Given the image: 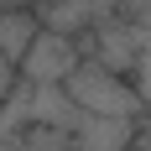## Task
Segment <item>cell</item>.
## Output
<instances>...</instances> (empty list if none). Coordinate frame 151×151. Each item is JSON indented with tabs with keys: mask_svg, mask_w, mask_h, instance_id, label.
<instances>
[{
	"mask_svg": "<svg viewBox=\"0 0 151 151\" xmlns=\"http://www.w3.org/2000/svg\"><path fill=\"white\" fill-rule=\"evenodd\" d=\"M5 5H31V0H0V11H5Z\"/></svg>",
	"mask_w": 151,
	"mask_h": 151,
	"instance_id": "8992f818",
	"label": "cell"
},
{
	"mask_svg": "<svg viewBox=\"0 0 151 151\" xmlns=\"http://www.w3.org/2000/svg\"><path fill=\"white\" fill-rule=\"evenodd\" d=\"M136 125L141 120H125V115H83L78 109L73 130H68V151H125Z\"/></svg>",
	"mask_w": 151,
	"mask_h": 151,
	"instance_id": "3957f363",
	"label": "cell"
},
{
	"mask_svg": "<svg viewBox=\"0 0 151 151\" xmlns=\"http://www.w3.org/2000/svg\"><path fill=\"white\" fill-rule=\"evenodd\" d=\"M37 5H5L0 11V63L5 68H16L21 63V52H26V42L37 37Z\"/></svg>",
	"mask_w": 151,
	"mask_h": 151,
	"instance_id": "277c9868",
	"label": "cell"
},
{
	"mask_svg": "<svg viewBox=\"0 0 151 151\" xmlns=\"http://www.w3.org/2000/svg\"><path fill=\"white\" fill-rule=\"evenodd\" d=\"M11 89H16V68H5V63H0V99H5Z\"/></svg>",
	"mask_w": 151,
	"mask_h": 151,
	"instance_id": "5b68a950",
	"label": "cell"
},
{
	"mask_svg": "<svg viewBox=\"0 0 151 151\" xmlns=\"http://www.w3.org/2000/svg\"><path fill=\"white\" fill-rule=\"evenodd\" d=\"M63 94H68L73 109H83V115H125V120H141V115H146L136 83L125 73H109L104 63H94V58L73 63V73L63 78Z\"/></svg>",
	"mask_w": 151,
	"mask_h": 151,
	"instance_id": "6da1fadb",
	"label": "cell"
},
{
	"mask_svg": "<svg viewBox=\"0 0 151 151\" xmlns=\"http://www.w3.org/2000/svg\"><path fill=\"white\" fill-rule=\"evenodd\" d=\"M78 58H83L78 52V37H63L52 26H37V37L26 42V52L16 63V73L26 78V83H63V78L73 73Z\"/></svg>",
	"mask_w": 151,
	"mask_h": 151,
	"instance_id": "7a4b0ae2",
	"label": "cell"
}]
</instances>
